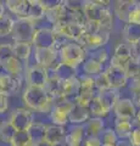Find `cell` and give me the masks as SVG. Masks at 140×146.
Masks as SVG:
<instances>
[{"mask_svg": "<svg viewBox=\"0 0 140 146\" xmlns=\"http://www.w3.org/2000/svg\"><path fill=\"white\" fill-rule=\"evenodd\" d=\"M22 101L26 108L29 111L40 113V115H49L54 106V100L44 88L37 86H28L22 91Z\"/></svg>", "mask_w": 140, "mask_h": 146, "instance_id": "6da1fadb", "label": "cell"}, {"mask_svg": "<svg viewBox=\"0 0 140 146\" xmlns=\"http://www.w3.org/2000/svg\"><path fill=\"white\" fill-rule=\"evenodd\" d=\"M87 57V50L77 42H68L58 49V62L78 71Z\"/></svg>", "mask_w": 140, "mask_h": 146, "instance_id": "7a4b0ae2", "label": "cell"}, {"mask_svg": "<svg viewBox=\"0 0 140 146\" xmlns=\"http://www.w3.org/2000/svg\"><path fill=\"white\" fill-rule=\"evenodd\" d=\"M37 28V22L29 20V18H15L13 28L11 32L12 42L32 44Z\"/></svg>", "mask_w": 140, "mask_h": 146, "instance_id": "3957f363", "label": "cell"}, {"mask_svg": "<svg viewBox=\"0 0 140 146\" xmlns=\"http://www.w3.org/2000/svg\"><path fill=\"white\" fill-rule=\"evenodd\" d=\"M10 124L15 128L16 131H27L31 125L35 122L34 113L26 107H17L10 113L9 117Z\"/></svg>", "mask_w": 140, "mask_h": 146, "instance_id": "277c9868", "label": "cell"}, {"mask_svg": "<svg viewBox=\"0 0 140 146\" xmlns=\"http://www.w3.org/2000/svg\"><path fill=\"white\" fill-rule=\"evenodd\" d=\"M132 58H139L135 56V52H134V46L133 45H129L127 43H121L118 44L113 50V54L110 56V61H108V65L110 66H115V67H119V68H123L125 65L132 60Z\"/></svg>", "mask_w": 140, "mask_h": 146, "instance_id": "5b68a950", "label": "cell"}, {"mask_svg": "<svg viewBox=\"0 0 140 146\" xmlns=\"http://www.w3.org/2000/svg\"><path fill=\"white\" fill-rule=\"evenodd\" d=\"M51 29L55 35H61L68 42H77L78 43L80 38L84 35L83 26L72 23V22H61L55 26H51Z\"/></svg>", "mask_w": 140, "mask_h": 146, "instance_id": "8992f818", "label": "cell"}, {"mask_svg": "<svg viewBox=\"0 0 140 146\" xmlns=\"http://www.w3.org/2000/svg\"><path fill=\"white\" fill-rule=\"evenodd\" d=\"M46 79H48V70L35 65V63H31V65L26 67L23 80L28 86L44 88Z\"/></svg>", "mask_w": 140, "mask_h": 146, "instance_id": "52a82bcc", "label": "cell"}, {"mask_svg": "<svg viewBox=\"0 0 140 146\" xmlns=\"http://www.w3.org/2000/svg\"><path fill=\"white\" fill-rule=\"evenodd\" d=\"M72 107H73V102L71 101H62L54 104L50 113H49V118H50L51 124L67 127L68 125V116Z\"/></svg>", "mask_w": 140, "mask_h": 146, "instance_id": "ba28073f", "label": "cell"}, {"mask_svg": "<svg viewBox=\"0 0 140 146\" xmlns=\"http://www.w3.org/2000/svg\"><path fill=\"white\" fill-rule=\"evenodd\" d=\"M33 57L35 65L45 70H50L56 62H58V51L54 48H33Z\"/></svg>", "mask_w": 140, "mask_h": 146, "instance_id": "9c48e42d", "label": "cell"}, {"mask_svg": "<svg viewBox=\"0 0 140 146\" xmlns=\"http://www.w3.org/2000/svg\"><path fill=\"white\" fill-rule=\"evenodd\" d=\"M67 133V127L46 124L45 125V133L43 145L45 146H64L65 138Z\"/></svg>", "mask_w": 140, "mask_h": 146, "instance_id": "30bf717a", "label": "cell"}, {"mask_svg": "<svg viewBox=\"0 0 140 146\" xmlns=\"http://www.w3.org/2000/svg\"><path fill=\"white\" fill-rule=\"evenodd\" d=\"M104 73H105L108 85H110L111 89H117V90L125 89L129 79L123 68L107 65L105 67V70H104Z\"/></svg>", "mask_w": 140, "mask_h": 146, "instance_id": "8fae6325", "label": "cell"}, {"mask_svg": "<svg viewBox=\"0 0 140 146\" xmlns=\"http://www.w3.org/2000/svg\"><path fill=\"white\" fill-rule=\"evenodd\" d=\"M111 34L106 32H99L96 34H84L79 40V44L87 50V52L93 50L105 48L110 42Z\"/></svg>", "mask_w": 140, "mask_h": 146, "instance_id": "7c38bea8", "label": "cell"}, {"mask_svg": "<svg viewBox=\"0 0 140 146\" xmlns=\"http://www.w3.org/2000/svg\"><path fill=\"white\" fill-rule=\"evenodd\" d=\"M28 65H25L23 62H21L19 58H16L15 56L10 57L9 60L4 61L3 63H0V71L6 73L7 76L12 77L20 82H23L25 78V71L26 67Z\"/></svg>", "mask_w": 140, "mask_h": 146, "instance_id": "4fadbf2b", "label": "cell"}, {"mask_svg": "<svg viewBox=\"0 0 140 146\" xmlns=\"http://www.w3.org/2000/svg\"><path fill=\"white\" fill-rule=\"evenodd\" d=\"M111 112H113L115 118L133 121L135 113H137V107L130 98H121Z\"/></svg>", "mask_w": 140, "mask_h": 146, "instance_id": "5bb4252c", "label": "cell"}, {"mask_svg": "<svg viewBox=\"0 0 140 146\" xmlns=\"http://www.w3.org/2000/svg\"><path fill=\"white\" fill-rule=\"evenodd\" d=\"M33 48H54L55 49V34L51 27H38L32 42Z\"/></svg>", "mask_w": 140, "mask_h": 146, "instance_id": "9a60e30c", "label": "cell"}, {"mask_svg": "<svg viewBox=\"0 0 140 146\" xmlns=\"http://www.w3.org/2000/svg\"><path fill=\"white\" fill-rule=\"evenodd\" d=\"M67 16H68V12H67L64 5V0H56L52 6L45 10V20L51 26L61 23V22H66Z\"/></svg>", "mask_w": 140, "mask_h": 146, "instance_id": "2e32d148", "label": "cell"}, {"mask_svg": "<svg viewBox=\"0 0 140 146\" xmlns=\"http://www.w3.org/2000/svg\"><path fill=\"white\" fill-rule=\"evenodd\" d=\"M137 4L135 0H117L111 4V10L113 16L119 20L121 22L125 23L127 22V16L129 11L132 10V7Z\"/></svg>", "mask_w": 140, "mask_h": 146, "instance_id": "e0dca14e", "label": "cell"}, {"mask_svg": "<svg viewBox=\"0 0 140 146\" xmlns=\"http://www.w3.org/2000/svg\"><path fill=\"white\" fill-rule=\"evenodd\" d=\"M85 138L83 125H67V133L64 146H82Z\"/></svg>", "mask_w": 140, "mask_h": 146, "instance_id": "ac0fdd59", "label": "cell"}, {"mask_svg": "<svg viewBox=\"0 0 140 146\" xmlns=\"http://www.w3.org/2000/svg\"><path fill=\"white\" fill-rule=\"evenodd\" d=\"M96 96L98 99L100 100V102L105 106L108 111H112V108L115 107V105L117 104V101L122 98L121 95V90H117V89H106L104 91H99L96 93Z\"/></svg>", "mask_w": 140, "mask_h": 146, "instance_id": "d6986e66", "label": "cell"}, {"mask_svg": "<svg viewBox=\"0 0 140 146\" xmlns=\"http://www.w3.org/2000/svg\"><path fill=\"white\" fill-rule=\"evenodd\" d=\"M0 84L3 88V93L6 96H11V95H15L21 90L22 82L12 78V77L7 76L6 73L0 71Z\"/></svg>", "mask_w": 140, "mask_h": 146, "instance_id": "ffe728a7", "label": "cell"}, {"mask_svg": "<svg viewBox=\"0 0 140 146\" xmlns=\"http://www.w3.org/2000/svg\"><path fill=\"white\" fill-rule=\"evenodd\" d=\"M90 117L92 116L87 107H82L73 104V107L68 116V125H83Z\"/></svg>", "mask_w": 140, "mask_h": 146, "instance_id": "44dd1931", "label": "cell"}, {"mask_svg": "<svg viewBox=\"0 0 140 146\" xmlns=\"http://www.w3.org/2000/svg\"><path fill=\"white\" fill-rule=\"evenodd\" d=\"M5 9H7L11 15H15L16 18L27 17L28 10V0H6L4 3Z\"/></svg>", "mask_w": 140, "mask_h": 146, "instance_id": "7402d4cb", "label": "cell"}, {"mask_svg": "<svg viewBox=\"0 0 140 146\" xmlns=\"http://www.w3.org/2000/svg\"><path fill=\"white\" fill-rule=\"evenodd\" d=\"M85 136H100L102 130L106 128L105 119L98 117H90L83 124Z\"/></svg>", "mask_w": 140, "mask_h": 146, "instance_id": "603a6c76", "label": "cell"}, {"mask_svg": "<svg viewBox=\"0 0 140 146\" xmlns=\"http://www.w3.org/2000/svg\"><path fill=\"white\" fill-rule=\"evenodd\" d=\"M123 42L129 45H137L140 43V26L124 23L122 27Z\"/></svg>", "mask_w": 140, "mask_h": 146, "instance_id": "cb8c5ba5", "label": "cell"}, {"mask_svg": "<svg viewBox=\"0 0 140 146\" xmlns=\"http://www.w3.org/2000/svg\"><path fill=\"white\" fill-rule=\"evenodd\" d=\"M13 56L19 58L25 65H29L28 61L33 55V45L28 43H12Z\"/></svg>", "mask_w": 140, "mask_h": 146, "instance_id": "d4e9b609", "label": "cell"}, {"mask_svg": "<svg viewBox=\"0 0 140 146\" xmlns=\"http://www.w3.org/2000/svg\"><path fill=\"white\" fill-rule=\"evenodd\" d=\"M79 90L80 88L77 77L62 82V98L67 100V101L73 102V100L77 96V94L79 93Z\"/></svg>", "mask_w": 140, "mask_h": 146, "instance_id": "484cf974", "label": "cell"}, {"mask_svg": "<svg viewBox=\"0 0 140 146\" xmlns=\"http://www.w3.org/2000/svg\"><path fill=\"white\" fill-rule=\"evenodd\" d=\"M113 130L116 135L118 136L119 140H127L129 138L132 130L134 129V125L132 121H127V119H119V118H115L113 122Z\"/></svg>", "mask_w": 140, "mask_h": 146, "instance_id": "4316f807", "label": "cell"}, {"mask_svg": "<svg viewBox=\"0 0 140 146\" xmlns=\"http://www.w3.org/2000/svg\"><path fill=\"white\" fill-rule=\"evenodd\" d=\"M45 17V7L42 0H28V10L27 18L34 22H38Z\"/></svg>", "mask_w": 140, "mask_h": 146, "instance_id": "83f0119b", "label": "cell"}, {"mask_svg": "<svg viewBox=\"0 0 140 146\" xmlns=\"http://www.w3.org/2000/svg\"><path fill=\"white\" fill-rule=\"evenodd\" d=\"M106 66H102L100 65L99 62L94 61L93 58L90 57H87L84 60V62L82 63V66L79 67V73H83V74H87L89 77H96L99 74H101V73L104 72V70H105Z\"/></svg>", "mask_w": 140, "mask_h": 146, "instance_id": "f1b7e54d", "label": "cell"}, {"mask_svg": "<svg viewBox=\"0 0 140 146\" xmlns=\"http://www.w3.org/2000/svg\"><path fill=\"white\" fill-rule=\"evenodd\" d=\"M88 110H89L90 116H92V117L102 118V119H105L106 117H108V116L111 115V112L108 111V110L100 102V100L98 99L96 95H95V98L93 99V101L90 102Z\"/></svg>", "mask_w": 140, "mask_h": 146, "instance_id": "f546056e", "label": "cell"}, {"mask_svg": "<svg viewBox=\"0 0 140 146\" xmlns=\"http://www.w3.org/2000/svg\"><path fill=\"white\" fill-rule=\"evenodd\" d=\"M45 123L42 122H34L31 128L27 131L31 136V140L33 143L38 144V145H43V140H44V133H45Z\"/></svg>", "mask_w": 140, "mask_h": 146, "instance_id": "4dcf8cb0", "label": "cell"}, {"mask_svg": "<svg viewBox=\"0 0 140 146\" xmlns=\"http://www.w3.org/2000/svg\"><path fill=\"white\" fill-rule=\"evenodd\" d=\"M15 128H13L10 122L7 119L5 121H0V141H1L3 144H11V141L13 139V136H15Z\"/></svg>", "mask_w": 140, "mask_h": 146, "instance_id": "1f68e13d", "label": "cell"}, {"mask_svg": "<svg viewBox=\"0 0 140 146\" xmlns=\"http://www.w3.org/2000/svg\"><path fill=\"white\" fill-rule=\"evenodd\" d=\"M96 91L95 90H79V93L77 94V96L73 100L74 105H78V106L82 107H89L90 102L93 101V99L95 98Z\"/></svg>", "mask_w": 140, "mask_h": 146, "instance_id": "d6a6232c", "label": "cell"}, {"mask_svg": "<svg viewBox=\"0 0 140 146\" xmlns=\"http://www.w3.org/2000/svg\"><path fill=\"white\" fill-rule=\"evenodd\" d=\"M110 51L107 50V48H100V49H96V50H93V51H89L88 52V57L93 58L94 61L99 62L100 65L102 66H107L108 65V61H110Z\"/></svg>", "mask_w": 140, "mask_h": 146, "instance_id": "836d02e7", "label": "cell"}, {"mask_svg": "<svg viewBox=\"0 0 140 146\" xmlns=\"http://www.w3.org/2000/svg\"><path fill=\"white\" fill-rule=\"evenodd\" d=\"M13 22H15V18L11 15H6V13L0 18V38H5V36L11 35Z\"/></svg>", "mask_w": 140, "mask_h": 146, "instance_id": "e575fe53", "label": "cell"}, {"mask_svg": "<svg viewBox=\"0 0 140 146\" xmlns=\"http://www.w3.org/2000/svg\"><path fill=\"white\" fill-rule=\"evenodd\" d=\"M99 138H100L102 145H118V143H119L118 136L116 135L112 127H106L105 129L102 130V133L100 134Z\"/></svg>", "mask_w": 140, "mask_h": 146, "instance_id": "d590c367", "label": "cell"}, {"mask_svg": "<svg viewBox=\"0 0 140 146\" xmlns=\"http://www.w3.org/2000/svg\"><path fill=\"white\" fill-rule=\"evenodd\" d=\"M124 72L127 74L128 79L138 78L140 77V60L137 58H132L124 67Z\"/></svg>", "mask_w": 140, "mask_h": 146, "instance_id": "8d00e7d4", "label": "cell"}, {"mask_svg": "<svg viewBox=\"0 0 140 146\" xmlns=\"http://www.w3.org/2000/svg\"><path fill=\"white\" fill-rule=\"evenodd\" d=\"M77 79H78V83H79V88L82 90H95V84H94L93 77L79 73V74L77 76Z\"/></svg>", "mask_w": 140, "mask_h": 146, "instance_id": "74e56055", "label": "cell"}, {"mask_svg": "<svg viewBox=\"0 0 140 146\" xmlns=\"http://www.w3.org/2000/svg\"><path fill=\"white\" fill-rule=\"evenodd\" d=\"M32 140H31L28 131H16L10 146H26Z\"/></svg>", "mask_w": 140, "mask_h": 146, "instance_id": "f35d334b", "label": "cell"}, {"mask_svg": "<svg viewBox=\"0 0 140 146\" xmlns=\"http://www.w3.org/2000/svg\"><path fill=\"white\" fill-rule=\"evenodd\" d=\"M83 4L84 1L82 0H64V5L70 13L83 12Z\"/></svg>", "mask_w": 140, "mask_h": 146, "instance_id": "ab89813d", "label": "cell"}, {"mask_svg": "<svg viewBox=\"0 0 140 146\" xmlns=\"http://www.w3.org/2000/svg\"><path fill=\"white\" fill-rule=\"evenodd\" d=\"M125 23L140 26V5H139V1H137V4H135V5L132 7V10L129 11Z\"/></svg>", "mask_w": 140, "mask_h": 146, "instance_id": "60d3db41", "label": "cell"}, {"mask_svg": "<svg viewBox=\"0 0 140 146\" xmlns=\"http://www.w3.org/2000/svg\"><path fill=\"white\" fill-rule=\"evenodd\" d=\"M13 56V48L12 43H4L0 44V63L9 60Z\"/></svg>", "mask_w": 140, "mask_h": 146, "instance_id": "b9f144b4", "label": "cell"}, {"mask_svg": "<svg viewBox=\"0 0 140 146\" xmlns=\"http://www.w3.org/2000/svg\"><path fill=\"white\" fill-rule=\"evenodd\" d=\"M94 84H95V90L96 93L99 91H104L106 89H110V85H108V82H107V78L105 76V73H101L96 77H94Z\"/></svg>", "mask_w": 140, "mask_h": 146, "instance_id": "7bdbcfd3", "label": "cell"}, {"mask_svg": "<svg viewBox=\"0 0 140 146\" xmlns=\"http://www.w3.org/2000/svg\"><path fill=\"white\" fill-rule=\"evenodd\" d=\"M125 89H127L128 93L132 95V98L137 96V95H140V77L129 79L127 86H125Z\"/></svg>", "mask_w": 140, "mask_h": 146, "instance_id": "ee69618b", "label": "cell"}, {"mask_svg": "<svg viewBox=\"0 0 140 146\" xmlns=\"http://www.w3.org/2000/svg\"><path fill=\"white\" fill-rule=\"evenodd\" d=\"M83 28H84V34H96V33H99V32H102L100 23H99L98 21L87 20L85 23L83 25Z\"/></svg>", "mask_w": 140, "mask_h": 146, "instance_id": "f6af8a7d", "label": "cell"}, {"mask_svg": "<svg viewBox=\"0 0 140 146\" xmlns=\"http://www.w3.org/2000/svg\"><path fill=\"white\" fill-rule=\"evenodd\" d=\"M127 141L129 146H140V128H134Z\"/></svg>", "mask_w": 140, "mask_h": 146, "instance_id": "bcb514c9", "label": "cell"}, {"mask_svg": "<svg viewBox=\"0 0 140 146\" xmlns=\"http://www.w3.org/2000/svg\"><path fill=\"white\" fill-rule=\"evenodd\" d=\"M82 146H102V143L99 136H85Z\"/></svg>", "mask_w": 140, "mask_h": 146, "instance_id": "7dc6e473", "label": "cell"}, {"mask_svg": "<svg viewBox=\"0 0 140 146\" xmlns=\"http://www.w3.org/2000/svg\"><path fill=\"white\" fill-rule=\"evenodd\" d=\"M9 111V96L0 94V116L5 115Z\"/></svg>", "mask_w": 140, "mask_h": 146, "instance_id": "c3c4849f", "label": "cell"}, {"mask_svg": "<svg viewBox=\"0 0 140 146\" xmlns=\"http://www.w3.org/2000/svg\"><path fill=\"white\" fill-rule=\"evenodd\" d=\"M132 123H133L134 128H140V110H137V113H135Z\"/></svg>", "mask_w": 140, "mask_h": 146, "instance_id": "681fc988", "label": "cell"}, {"mask_svg": "<svg viewBox=\"0 0 140 146\" xmlns=\"http://www.w3.org/2000/svg\"><path fill=\"white\" fill-rule=\"evenodd\" d=\"M130 99H132V101L135 105L137 110H140V95H137V96H133V98H130Z\"/></svg>", "mask_w": 140, "mask_h": 146, "instance_id": "f907efd6", "label": "cell"}, {"mask_svg": "<svg viewBox=\"0 0 140 146\" xmlns=\"http://www.w3.org/2000/svg\"><path fill=\"white\" fill-rule=\"evenodd\" d=\"M5 15V5H4L3 1H0V18Z\"/></svg>", "mask_w": 140, "mask_h": 146, "instance_id": "816d5d0a", "label": "cell"}, {"mask_svg": "<svg viewBox=\"0 0 140 146\" xmlns=\"http://www.w3.org/2000/svg\"><path fill=\"white\" fill-rule=\"evenodd\" d=\"M117 146H129V144H128L127 140H119V143Z\"/></svg>", "mask_w": 140, "mask_h": 146, "instance_id": "f5cc1de1", "label": "cell"}, {"mask_svg": "<svg viewBox=\"0 0 140 146\" xmlns=\"http://www.w3.org/2000/svg\"><path fill=\"white\" fill-rule=\"evenodd\" d=\"M26 146H40V145H38V144H35V143H33V141H31L29 144H27Z\"/></svg>", "mask_w": 140, "mask_h": 146, "instance_id": "db71d44e", "label": "cell"}, {"mask_svg": "<svg viewBox=\"0 0 140 146\" xmlns=\"http://www.w3.org/2000/svg\"><path fill=\"white\" fill-rule=\"evenodd\" d=\"M0 94H4L3 93V88H1V84H0ZM4 95H5V94H4Z\"/></svg>", "mask_w": 140, "mask_h": 146, "instance_id": "11a10c76", "label": "cell"}, {"mask_svg": "<svg viewBox=\"0 0 140 146\" xmlns=\"http://www.w3.org/2000/svg\"><path fill=\"white\" fill-rule=\"evenodd\" d=\"M102 146H117V145H102Z\"/></svg>", "mask_w": 140, "mask_h": 146, "instance_id": "9f6ffc18", "label": "cell"}, {"mask_svg": "<svg viewBox=\"0 0 140 146\" xmlns=\"http://www.w3.org/2000/svg\"><path fill=\"white\" fill-rule=\"evenodd\" d=\"M139 5H140V1H139Z\"/></svg>", "mask_w": 140, "mask_h": 146, "instance_id": "6f0895ef", "label": "cell"}]
</instances>
